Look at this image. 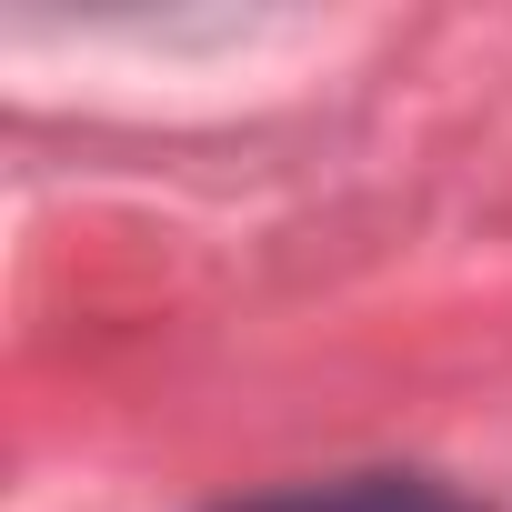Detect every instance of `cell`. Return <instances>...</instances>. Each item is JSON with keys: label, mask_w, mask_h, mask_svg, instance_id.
<instances>
[{"label": "cell", "mask_w": 512, "mask_h": 512, "mask_svg": "<svg viewBox=\"0 0 512 512\" xmlns=\"http://www.w3.org/2000/svg\"><path fill=\"white\" fill-rule=\"evenodd\" d=\"M272 512H452L432 482H352L332 502H272Z\"/></svg>", "instance_id": "6da1fadb"}]
</instances>
